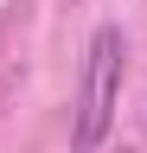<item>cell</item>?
Returning a JSON list of instances; mask_svg holds the SVG:
<instances>
[{
	"label": "cell",
	"instance_id": "obj_1",
	"mask_svg": "<svg viewBox=\"0 0 147 153\" xmlns=\"http://www.w3.org/2000/svg\"><path fill=\"white\" fill-rule=\"evenodd\" d=\"M122 26H96L90 32V57H83V83H77V128H70V147L77 153H96L115 128V108H122Z\"/></svg>",
	"mask_w": 147,
	"mask_h": 153
}]
</instances>
